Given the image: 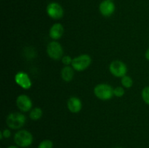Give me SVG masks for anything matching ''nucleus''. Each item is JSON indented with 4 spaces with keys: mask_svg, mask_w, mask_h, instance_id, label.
Listing matches in <instances>:
<instances>
[{
    "mask_svg": "<svg viewBox=\"0 0 149 148\" xmlns=\"http://www.w3.org/2000/svg\"><path fill=\"white\" fill-rule=\"evenodd\" d=\"M33 135L29 131L22 129L16 132L14 136V142L20 147L26 148L31 146L33 143Z\"/></svg>",
    "mask_w": 149,
    "mask_h": 148,
    "instance_id": "obj_1",
    "label": "nucleus"
},
{
    "mask_svg": "<svg viewBox=\"0 0 149 148\" xmlns=\"http://www.w3.org/2000/svg\"><path fill=\"white\" fill-rule=\"evenodd\" d=\"M26 121V116L21 113H12L7 116L6 123L10 129H20L25 125Z\"/></svg>",
    "mask_w": 149,
    "mask_h": 148,
    "instance_id": "obj_2",
    "label": "nucleus"
},
{
    "mask_svg": "<svg viewBox=\"0 0 149 148\" xmlns=\"http://www.w3.org/2000/svg\"><path fill=\"white\" fill-rule=\"evenodd\" d=\"M94 94L102 100H109L114 95L113 89L107 84H100L96 86L94 89Z\"/></svg>",
    "mask_w": 149,
    "mask_h": 148,
    "instance_id": "obj_3",
    "label": "nucleus"
},
{
    "mask_svg": "<svg viewBox=\"0 0 149 148\" xmlns=\"http://www.w3.org/2000/svg\"><path fill=\"white\" fill-rule=\"evenodd\" d=\"M91 62L92 59L90 55H81L73 59L71 66L76 71H83L90 66Z\"/></svg>",
    "mask_w": 149,
    "mask_h": 148,
    "instance_id": "obj_4",
    "label": "nucleus"
},
{
    "mask_svg": "<svg viewBox=\"0 0 149 148\" xmlns=\"http://www.w3.org/2000/svg\"><path fill=\"white\" fill-rule=\"evenodd\" d=\"M47 52L50 58L53 59H59L62 58L63 55V49L62 46L58 41H51L47 47Z\"/></svg>",
    "mask_w": 149,
    "mask_h": 148,
    "instance_id": "obj_5",
    "label": "nucleus"
},
{
    "mask_svg": "<svg viewBox=\"0 0 149 148\" xmlns=\"http://www.w3.org/2000/svg\"><path fill=\"white\" fill-rule=\"evenodd\" d=\"M110 72L116 77H123L126 75L127 72V68L122 61L114 60L110 64L109 66Z\"/></svg>",
    "mask_w": 149,
    "mask_h": 148,
    "instance_id": "obj_6",
    "label": "nucleus"
},
{
    "mask_svg": "<svg viewBox=\"0 0 149 148\" xmlns=\"http://www.w3.org/2000/svg\"><path fill=\"white\" fill-rule=\"evenodd\" d=\"M47 12L48 15L54 20H59L63 17L64 14L63 7L56 2H52L48 4L47 7Z\"/></svg>",
    "mask_w": 149,
    "mask_h": 148,
    "instance_id": "obj_7",
    "label": "nucleus"
},
{
    "mask_svg": "<svg viewBox=\"0 0 149 148\" xmlns=\"http://www.w3.org/2000/svg\"><path fill=\"white\" fill-rule=\"evenodd\" d=\"M16 105L22 112H28L31 110L32 101L29 96L21 94L16 100Z\"/></svg>",
    "mask_w": 149,
    "mask_h": 148,
    "instance_id": "obj_8",
    "label": "nucleus"
},
{
    "mask_svg": "<svg viewBox=\"0 0 149 148\" xmlns=\"http://www.w3.org/2000/svg\"><path fill=\"white\" fill-rule=\"evenodd\" d=\"M16 84L24 89H29L31 86V81L27 73L24 72H18L15 76Z\"/></svg>",
    "mask_w": 149,
    "mask_h": 148,
    "instance_id": "obj_9",
    "label": "nucleus"
},
{
    "mask_svg": "<svg viewBox=\"0 0 149 148\" xmlns=\"http://www.w3.org/2000/svg\"><path fill=\"white\" fill-rule=\"evenodd\" d=\"M100 13L103 16L109 17L111 16L115 11V5L113 1L110 0H104L102 1L99 7Z\"/></svg>",
    "mask_w": 149,
    "mask_h": 148,
    "instance_id": "obj_10",
    "label": "nucleus"
},
{
    "mask_svg": "<svg viewBox=\"0 0 149 148\" xmlns=\"http://www.w3.org/2000/svg\"><path fill=\"white\" fill-rule=\"evenodd\" d=\"M67 106H68V110H69L71 113H79V112L81 110L82 104H81V101L78 98V97H72L68 100Z\"/></svg>",
    "mask_w": 149,
    "mask_h": 148,
    "instance_id": "obj_11",
    "label": "nucleus"
},
{
    "mask_svg": "<svg viewBox=\"0 0 149 148\" xmlns=\"http://www.w3.org/2000/svg\"><path fill=\"white\" fill-rule=\"evenodd\" d=\"M64 33V28L61 23H55L49 30V36L54 40L59 39L62 37Z\"/></svg>",
    "mask_w": 149,
    "mask_h": 148,
    "instance_id": "obj_12",
    "label": "nucleus"
},
{
    "mask_svg": "<svg viewBox=\"0 0 149 148\" xmlns=\"http://www.w3.org/2000/svg\"><path fill=\"white\" fill-rule=\"evenodd\" d=\"M74 75V68L70 66H65L61 71V77L65 81H71Z\"/></svg>",
    "mask_w": 149,
    "mask_h": 148,
    "instance_id": "obj_13",
    "label": "nucleus"
},
{
    "mask_svg": "<svg viewBox=\"0 0 149 148\" xmlns=\"http://www.w3.org/2000/svg\"><path fill=\"white\" fill-rule=\"evenodd\" d=\"M30 118L33 120H38L42 116V110L40 107H34L31 109L29 113Z\"/></svg>",
    "mask_w": 149,
    "mask_h": 148,
    "instance_id": "obj_14",
    "label": "nucleus"
},
{
    "mask_svg": "<svg viewBox=\"0 0 149 148\" xmlns=\"http://www.w3.org/2000/svg\"><path fill=\"white\" fill-rule=\"evenodd\" d=\"M121 82H122V86L125 88H130L133 84V81H132V78L128 76V75H125V76L122 77Z\"/></svg>",
    "mask_w": 149,
    "mask_h": 148,
    "instance_id": "obj_15",
    "label": "nucleus"
},
{
    "mask_svg": "<svg viewBox=\"0 0 149 148\" xmlns=\"http://www.w3.org/2000/svg\"><path fill=\"white\" fill-rule=\"evenodd\" d=\"M37 148H53V142L49 139H45L39 144Z\"/></svg>",
    "mask_w": 149,
    "mask_h": 148,
    "instance_id": "obj_16",
    "label": "nucleus"
},
{
    "mask_svg": "<svg viewBox=\"0 0 149 148\" xmlns=\"http://www.w3.org/2000/svg\"><path fill=\"white\" fill-rule=\"evenodd\" d=\"M142 98L143 101L149 105V86L145 87L142 91Z\"/></svg>",
    "mask_w": 149,
    "mask_h": 148,
    "instance_id": "obj_17",
    "label": "nucleus"
},
{
    "mask_svg": "<svg viewBox=\"0 0 149 148\" xmlns=\"http://www.w3.org/2000/svg\"><path fill=\"white\" fill-rule=\"evenodd\" d=\"M113 94L117 97H121L125 94V89L122 86H118L113 89Z\"/></svg>",
    "mask_w": 149,
    "mask_h": 148,
    "instance_id": "obj_18",
    "label": "nucleus"
},
{
    "mask_svg": "<svg viewBox=\"0 0 149 148\" xmlns=\"http://www.w3.org/2000/svg\"><path fill=\"white\" fill-rule=\"evenodd\" d=\"M72 60L73 59H71V57L68 56V55H65V56H63L62 57V62L66 66H68L70 64L72 63Z\"/></svg>",
    "mask_w": 149,
    "mask_h": 148,
    "instance_id": "obj_19",
    "label": "nucleus"
},
{
    "mask_svg": "<svg viewBox=\"0 0 149 148\" xmlns=\"http://www.w3.org/2000/svg\"><path fill=\"white\" fill-rule=\"evenodd\" d=\"M3 133V136L4 138H6V139H8L11 136V131L9 129H4V130L1 131Z\"/></svg>",
    "mask_w": 149,
    "mask_h": 148,
    "instance_id": "obj_20",
    "label": "nucleus"
},
{
    "mask_svg": "<svg viewBox=\"0 0 149 148\" xmlns=\"http://www.w3.org/2000/svg\"><path fill=\"white\" fill-rule=\"evenodd\" d=\"M146 58L148 60H149V48L148 49V50L146 51Z\"/></svg>",
    "mask_w": 149,
    "mask_h": 148,
    "instance_id": "obj_21",
    "label": "nucleus"
},
{
    "mask_svg": "<svg viewBox=\"0 0 149 148\" xmlns=\"http://www.w3.org/2000/svg\"><path fill=\"white\" fill-rule=\"evenodd\" d=\"M7 148H20V147L17 146V145H11V146H9Z\"/></svg>",
    "mask_w": 149,
    "mask_h": 148,
    "instance_id": "obj_22",
    "label": "nucleus"
},
{
    "mask_svg": "<svg viewBox=\"0 0 149 148\" xmlns=\"http://www.w3.org/2000/svg\"><path fill=\"white\" fill-rule=\"evenodd\" d=\"M3 138H4V136H3V133H2V131H0V139H3Z\"/></svg>",
    "mask_w": 149,
    "mask_h": 148,
    "instance_id": "obj_23",
    "label": "nucleus"
},
{
    "mask_svg": "<svg viewBox=\"0 0 149 148\" xmlns=\"http://www.w3.org/2000/svg\"><path fill=\"white\" fill-rule=\"evenodd\" d=\"M115 148H122V147H115Z\"/></svg>",
    "mask_w": 149,
    "mask_h": 148,
    "instance_id": "obj_24",
    "label": "nucleus"
},
{
    "mask_svg": "<svg viewBox=\"0 0 149 148\" xmlns=\"http://www.w3.org/2000/svg\"><path fill=\"white\" fill-rule=\"evenodd\" d=\"M110 1H113V0H110Z\"/></svg>",
    "mask_w": 149,
    "mask_h": 148,
    "instance_id": "obj_25",
    "label": "nucleus"
}]
</instances>
